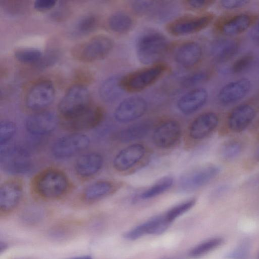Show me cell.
Instances as JSON below:
<instances>
[{
  "label": "cell",
  "instance_id": "f6af8a7d",
  "mask_svg": "<svg viewBox=\"0 0 259 259\" xmlns=\"http://www.w3.org/2000/svg\"><path fill=\"white\" fill-rule=\"evenodd\" d=\"M67 259H94L90 255H82V256H78L73 257H71Z\"/></svg>",
  "mask_w": 259,
  "mask_h": 259
},
{
  "label": "cell",
  "instance_id": "484cf974",
  "mask_svg": "<svg viewBox=\"0 0 259 259\" xmlns=\"http://www.w3.org/2000/svg\"><path fill=\"white\" fill-rule=\"evenodd\" d=\"M152 127V122L151 121H141L120 131L116 134L115 139L124 143L140 140L147 135Z\"/></svg>",
  "mask_w": 259,
  "mask_h": 259
},
{
  "label": "cell",
  "instance_id": "1f68e13d",
  "mask_svg": "<svg viewBox=\"0 0 259 259\" xmlns=\"http://www.w3.org/2000/svg\"><path fill=\"white\" fill-rule=\"evenodd\" d=\"M223 242V239L220 237H214L206 240L192 248L189 255L191 257H200L220 246Z\"/></svg>",
  "mask_w": 259,
  "mask_h": 259
},
{
  "label": "cell",
  "instance_id": "d6a6232c",
  "mask_svg": "<svg viewBox=\"0 0 259 259\" xmlns=\"http://www.w3.org/2000/svg\"><path fill=\"white\" fill-rule=\"evenodd\" d=\"M15 57L19 61L24 63L36 64L42 57L40 51L35 48H21L17 50Z\"/></svg>",
  "mask_w": 259,
  "mask_h": 259
},
{
  "label": "cell",
  "instance_id": "f1b7e54d",
  "mask_svg": "<svg viewBox=\"0 0 259 259\" xmlns=\"http://www.w3.org/2000/svg\"><path fill=\"white\" fill-rule=\"evenodd\" d=\"M245 148L244 142L239 139L234 138L225 141L220 149V155L227 162L237 159L242 154Z\"/></svg>",
  "mask_w": 259,
  "mask_h": 259
},
{
  "label": "cell",
  "instance_id": "7c38bea8",
  "mask_svg": "<svg viewBox=\"0 0 259 259\" xmlns=\"http://www.w3.org/2000/svg\"><path fill=\"white\" fill-rule=\"evenodd\" d=\"M181 136L179 123L172 119L160 123L155 128L152 140L154 145L160 149H168L176 145Z\"/></svg>",
  "mask_w": 259,
  "mask_h": 259
},
{
  "label": "cell",
  "instance_id": "52a82bcc",
  "mask_svg": "<svg viewBox=\"0 0 259 259\" xmlns=\"http://www.w3.org/2000/svg\"><path fill=\"white\" fill-rule=\"evenodd\" d=\"M220 172V167L214 164L195 168L186 172L181 177L179 182V188L184 192L193 191L209 183Z\"/></svg>",
  "mask_w": 259,
  "mask_h": 259
},
{
  "label": "cell",
  "instance_id": "cb8c5ba5",
  "mask_svg": "<svg viewBox=\"0 0 259 259\" xmlns=\"http://www.w3.org/2000/svg\"><path fill=\"white\" fill-rule=\"evenodd\" d=\"M239 49V45L236 40L229 38H220L212 43L210 52L216 62L224 63L235 56Z\"/></svg>",
  "mask_w": 259,
  "mask_h": 259
},
{
  "label": "cell",
  "instance_id": "603a6c76",
  "mask_svg": "<svg viewBox=\"0 0 259 259\" xmlns=\"http://www.w3.org/2000/svg\"><path fill=\"white\" fill-rule=\"evenodd\" d=\"M202 56L200 45L195 41L181 45L176 50L175 59L177 63L185 68H191L198 63Z\"/></svg>",
  "mask_w": 259,
  "mask_h": 259
},
{
  "label": "cell",
  "instance_id": "60d3db41",
  "mask_svg": "<svg viewBox=\"0 0 259 259\" xmlns=\"http://www.w3.org/2000/svg\"><path fill=\"white\" fill-rule=\"evenodd\" d=\"M56 3L54 0H37L34 3V7L39 11H46L53 8Z\"/></svg>",
  "mask_w": 259,
  "mask_h": 259
},
{
  "label": "cell",
  "instance_id": "83f0119b",
  "mask_svg": "<svg viewBox=\"0 0 259 259\" xmlns=\"http://www.w3.org/2000/svg\"><path fill=\"white\" fill-rule=\"evenodd\" d=\"M121 78L120 75H113L103 82L99 89V95L104 102L113 103L122 95L124 90L121 84Z\"/></svg>",
  "mask_w": 259,
  "mask_h": 259
},
{
  "label": "cell",
  "instance_id": "9c48e42d",
  "mask_svg": "<svg viewBox=\"0 0 259 259\" xmlns=\"http://www.w3.org/2000/svg\"><path fill=\"white\" fill-rule=\"evenodd\" d=\"M55 95V88L50 81H40L28 91L25 98L26 106L31 110H42L53 102Z\"/></svg>",
  "mask_w": 259,
  "mask_h": 259
},
{
  "label": "cell",
  "instance_id": "b9f144b4",
  "mask_svg": "<svg viewBox=\"0 0 259 259\" xmlns=\"http://www.w3.org/2000/svg\"><path fill=\"white\" fill-rule=\"evenodd\" d=\"M249 35L251 40L259 45V21L251 28Z\"/></svg>",
  "mask_w": 259,
  "mask_h": 259
},
{
  "label": "cell",
  "instance_id": "3957f363",
  "mask_svg": "<svg viewBox=\"0 0 259 259\" xmlns=\"http://www.w3.org/2000/svg\"><path fill=\"white\" fill-rule=\"evenodd\" d=\"M92 106L88 89L83 85L76 84L66 92L58 104V110L62 119H67L80 114Z\"/></svg>",
  "mask_w": 259,
  "mask_h": 259
},
{
  "label": "cell",
  "instance_id": "5b68a950",
  "mask_svg": "<svg viewBox=\"0 0 259 259\" xmlns=\"http://www.w3.org/2000/svg\"><path fill=\"white\" fill-rule=\"evenodd\" d=\"M1 164L6 172L25 174L31 171L33 164L29 152L22 146H1Z\"/></svg>",
  "mask_w": 259,
  "mask_h": 259
},
{
  "label": "cell",
  "instance_id": "d590c367",
  "mask_svg": "<svg viewBox=\"0 0 259 259\" xmlns=\"http://www.w3.org/2000/svg\"><path fill=\"white\" fill-rule=\"evenodd\" d=\"M17 131L16 124L12 121L4 120L0 123V145H7L13 139Z\"/></svg>",
  "mask_w": 259,
  "mask_h": 259
},
{
  "label": "cell",
  "instance_id": "e0dca14e",
  "mask_svg": "<svg viewBox=\"0 0 259 259\" xmlns=\"http://www.w3.org/2000/svg\"><path fill=\"white\" fill-rule=\"evenodd\" d=\"M170 224L164 214L155 216L125 232L123 237L134 240L147 234L159 235L165 232Z\"/></svg>",
  "mask_w": 259,
  "mask_h": 259
},
{
  "label": "cell",
  "instance_id": "9a60e30c",
  "mask_svg": "<svg viewBox=\"0 0 259 259\" xmlns=\"http://www.w3.org/2000/svg\"><path fill=\"white\" fill-rule=\"evenodd\" d=\"M251 82L247 78H241L224 85L218 95L219 102L223 105L233 104L243 99L250 92Z\"/></svg>",
  "mask_w": 259,
  "mask_h": 259
},
{
  "label": "cell",
  "instance_id": "f546056e",
  "mask_svg": "<svg viewBox=\"0 0 259 259\" xmlns=\"http://www.w3.org/2000/svg\"><path fill=\"white\" fill-rule=\"evenodd\" d=\"M110 29L118 33L128 32L132 27L133 21L131 16L125 12H117L112 14L108 19Z\"/></svg>",
  "mask_w": 259,
  "mask_h": 259
},
{
  "label": "cell",
  "instance_id": "bcb514c9",
  "mask_svg": "<svg viewBox=\"0 0 259 259\" xmlns=\"http://www.w3.org/2000/svg\"><path fill=\"white\" fill-rule=\"evenodd\" d=\"M6 247H7V245L5 243L3 244L2 242L1 243V245H0L1 252L4 251Z\"/></svg>",
  "mask_w": 259,
  "mask_h": 259
},
{
  "label": "cell",
  "instance_id": "8d00e7d4",
  "mask_svg": "<svg viewBox=\"0 0 259 259\" xmlns=\"http://www.w3.org/2000/svg\"><path fill=\"white\" fill-rule=\"evenodd\" d=\"M208 73L205 71L193 72L184 77L181 85L185 88H192L205 81L208 77Z\"/></svg>",
  "mask_w": 259,
  "mask_h": 259
},
{
  "label": "cell",
  "instance_id": "7bdbcfd3",
  "mask_svg": "<svg viewBox=\"0 0 259 259\" xmlns=\"http://www.w3.org/2000/svg\"><path fill=\"white\" fill-rule=\"evenodd\" d=\"M92 75L87 71L81 70L76 73V78L77 80H78L82 82H90L92 80Z\"/></svg>",
  "mask_w": 259,
  "mask_h": 259
},
{
  "label": "cell",
  "instance_id": "6da1fadb",
  "mask_svg": "<svg viewBox=\"0 0 259 259\" xmlns=\"http://www.w3.org/2000/svg\"><path fill=\"white\" fill-rule=\"evenodd\" d=\"M69 185L67 176L55 168L44 170L33 181V188L36 194L48 199H55L63 196L67 192Z\"/></svg>",
  "mask_w": 259,
  "mask_h": 259
},
{
  "label": "cell",
  "instance_id": "d6986e66",
  "mask_svg": "<svg viewBox=\"0 0 259 259\" xmlns=\"http://www.w3.org/2000/svg\"><path fill=\"white\" fill-rule=\"evenodd\" d=\"M145 153L146 149L143 145H129L116 154L113 162L114 168L118 171H125L138 163Z\"/></svg>",
  "mask_w": 259,
  "mask_h": 259
},
{
  "label": "cell",
  "instance_id": "ffe728a7",
  "mask_svg": "<svg viewBox=\"0 0 259 259\" xmlns=\"http://www.w3.org/2000/svg\"><path fill=\"white\" fill-rule=\"evenodd\" d=\"M23 194L22 183L17 180H8L0 188V209L7 212L14 209L19 204Z\"/></svg>",
  "mask_w": 259,
  "mask_h": 259
},
{
  "label": "cell",
  "instance_id": "ab89813d",
  "mask_svg": "<svg viewBox=\"0 0 259 259\" xmlns=\"http://www.w3.org/2000/svg\"><path fill=\"white\" fill-rule=\"evenodd\" d=\"M212 3V1L206 0H190L185 2L187 7L193 10L203 9L207 7Z\"/></svg>",
  "mask_w": 259,
  "mask_h": 259
},
{
  "label": "cell",
  "instance_id": "836d02e7",
  "mask_svg": "<svg viewBox=\"0 0 259 259\" xmlns=\"http://www.w3.org/2000/svg\"><path fill=\"white\" fill-rule=\"evenodd\" d=\"M98 19L94 14H89L81 17L77 22L75 28L77 33L85 34L96 29Z\"/></svg>",
  "mask_w": 259,
  "mask_h": 259
},
{
  "label": "cell",
  "instance_id": "44dd1931",
  "mask_svg": "<svg viewBox=\"0 0 259 259\" xmlns=\"http://www.w3.org/2000/svg\"><path fill=\"white\" fill-rule=\"evenodd\" d=\"M207 98L208 93L205 89L196 88L183 95L177 102V107L183 114H191L200 109Z\"/></svg>",
  "mask_w": 259,
  "mask_h": 259
},
{
  "label": "cell",
  "instance_id": "d4e9b609",
  "mask_svg": "<svg viewBox=\"0 0 259 259\" xmlns=\"http://www.w3.org/2000/svg\"><path fill=\"white\" fill-rule=\"evenodd\" d=\"M252 21L249 15L244 13L237 14L221 22L219 29L226 36H235L245 31L250 26Z\"/></svg>",
  "mask_w": 259,
  "mask_h": 259
},
{
  "label": "cell",
  "instance_id": "4dcf8cb0",
  "mask_svg": "<svg viewBox=\"0 0 259 259\" xmlns=\"http://www.w3.org/2000/svg\"><path fill=\"white\" fill-rule=\"evenodd\" d=\"M173 183L174 179L171 176H165L142 192L140 197L149 199L156 197L169 189Z\"/></svg>",
  "mask_w": 259,
  "mask_h": 259
},
{
  "label": "cell",
  "instance_id": "7dc6e473",
  "mask_svg": "<svg viewBox=\"0 0 259 259\" xmlns=\"http://www.w3.org/2000/svg\"><path fill=\"white\" fill-rule=\"evenodd\" d=\"M258 258H259V255H258Z\"/></svg>",
  "mask_w": 259,
  "mask_h": 259
},
{
  "label": "cell",
  "instance_id": "8992f818",
  "mask_svg": "<svg viewBox=\"0 0 259 259\" xmlns=\"http://www.w3.org/2000/svg\"><path fill=\"white\" fill-rule=\"evenodd\" d=\"M167 69L164 64L152 65L124 76H122L121 84L124 91L137 92L143 90L156 82Z\"/></svg>",
  "mask_w": 259,
  "mask_h": 259
},
{
  "label": "cell",
  "instance_id": "277c9868",
  "mask_svg": "<svg viewBox=\"0 0 259 259\" xmlns=\"http://www.w3.org/2000/svg\"><path fill=\"white\" fill-rule=\"evenodd\" d=\"M113 47V41L111 38L105 35H98L73 47L71 54L76 60L91 62L107 56Z\"/></svg>",
  "mask_w": 259,
  "mask_h": 259
},
{
  "label": "cell",
  "instance_id": "ee69618b",
  "mask_svg": "<svg viewBox=\"0 0 259 259\" xmlns=\"http://www.w3.org/2000/svg\"><path fill=\"white\" fill-rule=\"evenodd\" d=\"M253 158L256 162H259V140L254 148Z\"/></svg>",
  "mask_w": 259,
  "mask_h": 259
},
{
  "label": "cell",
  "instance_id": "7a4b0ae2",
  "mask_svg": "<svg viewBox=\"0 0 259 259\" xmlns=\"http://www.w3.org/2000/svg\"><path fill=\"white\" fill-rule=\"evenodd\" d=\"M168 46L167 38L161 33L154 30L144 32L136 42L138 60L144 64H155L164 56Z\"/></svg>",
  "mask_w": 259,
  "mask_h": 259
},
{
  "label": "cell",
  "instance_id": "4316f807",
  "mask_svg": "<svg viewBox=\"0 0 259 259\" xmlns=\"http://www.w3.org/2000/svg\"><path fill=\"white\" fill-rule=\"evenodd\" d=\"M115 189V185L110 181H97L84 189L82 193V198L88 202H95L109 195Z\"/></svg>",
  "mask_w": 259,
  "mask_h": 259
},
{
  "label": "cell",
  "instance_id": "e575fe53",
  "mask_svg": "<svg viewBox=\"0 0 259 259\" xmlns=\"http://www.w3.org/2000/svg\"><path fill=\"white\" fill-rule=\"evenodd\" d=\"M196 201V199L192 198L172 207L164 214L166 219L171 223L177 218L193 207Z\"/></svg>",
  "mask_w": 259,
  "mask_h": 259
},
{
  "label": "cell",
  "instance_id": "ba28073f",
  "mask_svg": "<svg viewBox=\"0 0 259 259\" xmlns=\"http://www.w3.org/2000/svg\"><path fill=\"white\" fill-rule=\"evenodd\" d=\"M90 143V139L85 135L73 133L57 139L52 146L51 152L56 158L67 159L85 150Z\"/></svg>",
  "mask_w": 259,
  "mask_h": 259
},
{
  "label": "cell",
  "instance_id": "8fae6325",
  "mask_svg": "<svg viewBox=\"0 0 259 259\" xmlns=\"http://www.w3.org/2000/svg\"><path fill=\"white\" fill-rule=\"evenodd\" d=\"M104 118V110L100 106L91 107L80 114L67 119H62V127L67 131L77 133L98 126Z\"/></svg>",
  "mask_w": 259,
  "mask_h": 259
},
{
  "label": "cell",
  "instance_id": "7402d4cb",
  "mask_svg": "<svg viewBox=\"0 0 259 259\" xmlns=\"http://www.w3.org/2000/svg\"><path fill=\"white\" fill-rule=\"evenodd\" d=\"M103 165L102 156L99 153L91 152L79 157L75 162L74 169L78 176L88 179L97 174Z\"/></svg>",
  "mask_w": 259,
  "mask_h": 259
},
{
  "label": "cell",
  "instance_id": "2e32d148",
  "mask_svg": "<svg viewBox=\"0 0 259 259\" xmlns=\"http://www.w3.org/2000/svg\"><path fill=\"white\" fill-rule=\"evenodd\" d=\"M57 123V118L53 113L43 111L29 116L26 120L25 127L30 134L41 136L52 133Z\"/></svg>",
  "mask_w": 259,
  "mask_h": 259
},
{
  "label": "cell",
  "instance_id": "f35d334b",
  "mask_svg": "<svg viewBox=\"0 0 259 259\" xmlns=\"http://www.w3.org/2000/svg\"><path fill=\"white\" fill-rule=\"evenodd\" d=\"M249 2L246 0H224L221 1V5L225 9L232 10L242 7Z\"/></svg>",
  "mask_w": 259,
  "mask_h": 259
},
{
  "label": "cell",
  "instance_id": "5bb4252c",
  "mask_svg": "<svg viewBox=\"0 0 259 259\" xmlns=\"http://www.w3.org/2000/svg\"><path fill=\"white\" fill-rule=\"evenodd\" d=\"M256 115L255 107L250 103L241 104L234 107L228 114L226 124L231 132L239 133L245 131Z\"/></svg>",
  "mask_w": 259,
  "mask_h": 259
},
{
  "label": "cell",
  "instance_id": "4fadbf2b",
  "mask_svg": "<svg viewBox=\"0 0 259 259\" xmlns=\"http://www.w3.org/2000/svg\"><path fill=\"white\" fill-rule=\"evenodd\" d=\"M147 109L145 99L139 96L127 98L116 108L114 116L116 121L121 123L129 122L142 116Z\"/></svg>",
  "mask_w": 259,
  "mask_h": 259
},
{
  "label": "cell",
  "instance_id": "ac0fdd59",
  "mask_svg": "<svg viewBox=\"0 0 259 259\" xmlns=\"http://www.w3.org/2000/svg\"><path fill=\"white\" fill-rule=\"evenodd\" d=\"M219 123V117L215 113H203L197 116L191 123L189 128V135L193 140H202L217 128Z\"/></svg>",
  "mask_w": 259,
  "mask_h": 259
},
{
  "label": "cell",
  "instance_id": "74e56055",
  "mask_svg": "<svg viewBox=\"0 0 259 259\" xmlns=\"http://www.w3.org/2000/svg\"><path fill=\"white\" fill-rule=\"evenodd\" d=\"M254 56L251 54H247L236 59L231 67V72L238 74L244 72L252 64Z\"/></svg>",
  "mask_w": 259,
  "mask_h": 259
},
{
  "label": "cell",
  "instance_id": "30bf717a",
  "mask_svg": "<svg viewBox=\"0 0 259 259\" xmlns=\"http://www.w3.org/2000/svg\"><path fill=\"white\" fill-rule=\"evenodd\" d=\"M213 15L210 13L179 18L167 26L168 31L176 36L196 33L205 28L212 21Z\"/></svg>",
  "mask_w": 259,
  "mask_h": 259
}]
</instances>
